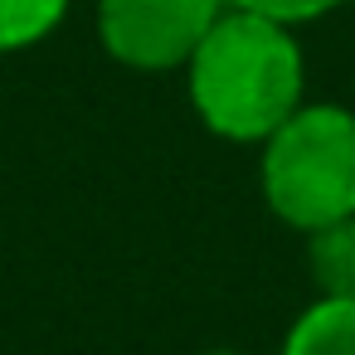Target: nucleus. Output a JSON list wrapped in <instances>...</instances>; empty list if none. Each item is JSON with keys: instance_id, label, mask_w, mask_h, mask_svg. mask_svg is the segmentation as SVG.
I'll return each mask as SVG.
<instances>
[{"instance_id": "6e6552de", "label": "nucleus", "mask_w": 355, "mask_h": 355, "mask_svg": "<svg viewBox=\"0 0 355 355\" xmlns=\"http://www.w3.org/2000/svg\"><path fill=\"white\" fill-rule=\"evenodd\" d=\"M205 355H253V350H234V345H224V350H205Z\"/></svg>"}, {"instance_id": "39448f33", "label": "nucleus", "mask_w": 355, "mask_h": 355, "mask_svg": "<svg viewBox=\"0 0 355 355\" xmlns=\"http://www.w3.org/2000/svg\"><path fill=\"white\" fill-rule=\"evenodd\" d=\"M277 355H355V302L311 297L287 326Z\"/></svg>"}, {"instance_id": "7ed1b4c3", "label": "nucleus", "mask_w": 355, "mask_h": 355, "mask_svg": "<svg viewBox=\"0 0 355 355\" xmlns=\"http://www.w3.org/2000/svg\"><path fill=\"white\" fill-rule=\"evenodd\" d=\"M229 10V0H98L93 25L112 64L132 73H175Z\"/></svg>"}, {"instance_id": "423d86ee", "label": "nucleus", "mask_w": 355, "mask_h": 355, "mask_svg": "<svg viewBox=\"0 0 355 355\" xmlns=\"http://www.w3.org/2000/svg\"><path fill=\"white\" fill-rule=\"evenodd\" d=\"M73 0H0V54L35 49L59 30Z\"/></svg>"}, {"instance_id": "f257e3e1", "label": "nucleus", "mask_w": 355, "mask_h": 355, "mask_svg": "<svg viewBox=\"0 0 355 355\" xmlns=\"http://www.w3.org/2000/svg\"><path fill=\"white\" fill-rule=\"evenodd\" d=\"M180 73L200 127L229 146H263L306 103V54L297 30L234 6Z\"/></svg>"}, {"instance_id": "f03ea898", "label": "nucleus", "mask_w": 355, "mask_h": 355, "mask_svg": "<svg viewBox=\"0 0 355 355\" xmlns=\"http://www.w3.org/2000/svg\"><path fill=\"white\" fill-rule=\"evenodd\" d=\"M258 190L277 224L302 239L355 214V112L345 103H302L258 146Z\"/></svg>"}, {"instance_id": "20e7f679", "label": "nucleus", "mask_w": 355, "mask_h": 355, "mask_svg": "<svg viewBox=\"0 0 355 355\" xmlns=\"http://www.w3.org/2000/svg\"><path fill=\"white\" fill-rule=\"evenodd\" d=\"M306 272L321 302H355V214L306 234Z\"/></svg>"}, {"instance_id": "0eeeda50", "label": "nucleus", "mask_w": 355, "mask_h": 355, "mask_svg": "<svg viewBox=\"0 0 355 355\" xmlns=\"http://www.w3.org/2000/svg\"><path fill=\"white\" fill-rule=\"evenodd\" d=\"M229 6H234V10H253V15H268V20H277V25L302 30V25H316V20L336 15L345 0H229Z\"/></svg>"}]
</instances>
